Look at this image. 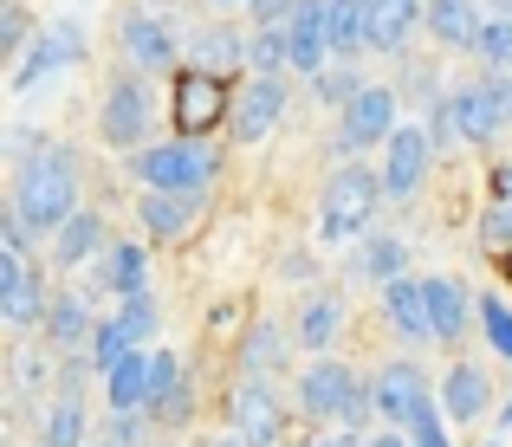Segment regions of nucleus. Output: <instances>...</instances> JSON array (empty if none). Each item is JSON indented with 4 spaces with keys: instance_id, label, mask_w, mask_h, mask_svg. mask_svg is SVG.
<instances>
[{
    "instance_id": "nucleus-1",
    "label": "nucleus",
    "mask_w": 512,
    "mask_h": 447,
    "mask_svg": "<svg viewBox=\"0 0 512 447\" xmlns=\"http://www.w3.org/2000/svg\"><path fill=\"white\" fill-rule=\"evenodd\" d=\"M13 214H20L33 234H59V227L72 221L78 214L72 149H39V156L20 162V175H13Z\"/></svg>"
},
{
    "instance_id": "nucleus-2",
    "label": "nucleus",
    "mask_w": 512,
    "mask_h": 447,
    "mask_svg": "<svg viewBox=\"0 0 512 447\" xmlns=\"http://www.w3.org/2000/svg\"><path fill=\"white\" fill-rule=\"evenodd\" d=\"M130 175L143 188H169V195H208L214 175H221V156H214L201 137H175V143H150L130 156Z\"/></svg>"
},
{
    "instance_id": "nucleus-3",
    "label": "nucleus",
    "mask_w": 512,
    "mask_h": 447,
    "mask_svg": "<svg viewBox=\"0 0 512 447\" xmlns=\"http://www.w3.org/2000/svg\"><path fill=\"white\" fill-rule=\"evenodd\" d=\"M383 169H363V162H344L338 175L325 182V201H318V234L325 240H357L370 234L376 201H383Z\"/></svg>"
},
{
    "instance_id": "nucleus-4",
    "label": "nucleus",
    "mask_w": 512,
    "mask_h": 447,
    "mask_svg": "<svg viewBox=\"0 0 512 447\" xmlns=\"http://www.w3.org/2000/svg\"><path fill=\"white\" fill-rule=\"evenodd\" d=\"M299 402H305V415H325V422H344V428H363L376 415V389H363L357 376L331 357H318L312 370L299 376Z\"/></svg>"
},
{
    "instance_id": "nucleus-5",
    "label": "nucleus",
    "mask_w": 512,
    "mask_h": 447,
    "mask_svg": "<svg viewBox=\"0 0 512 447\" xmlns=\"http://www.w3.org/2000/svg\"><path fill=\"white\" fill-rule=\"evenodd\" d=\"M448 111H454V130H461V143H493V137L512 124V78H506V72L467 78V85H454Z\"/></svg>"
},
{
    "instance_id": "nucleus-6",
    "label": "nucleus",
    "mask_w": 512,
    "mask_h": 447,
    "mask_svg": "<svg viewBox=\"0 0 512 447\" xmlns=\"http://www.w3.org/2000/svg\"><path fill=\"white\" fill-rule=\"evenodd\" d=\"M169 117H175V130H182V137H201L208 124L234 117L221 72H208V65H175V78H169Z\"/></svg>"
},
{
    "instance_id": "nucleus-7",
    "label": "nucleus",
    "mask_w": 512,
    "mask_h": 447,
    "mask_svg": "<svg viewBox=\"0 0 512 447\" xmlns=\"http://www.w3.org/2000/svg\"><path fill=\"white\" fill-rule=\"evenodd\" d=\"M98 137L111 149H130V156L150 149V91H143L137 72L111 78V91H104V104H98Z\"/></svg>"
},
{
    "instance_id": "nucleus-8",
    "label": "nucleus",
    "mask_w": 512,
    "mask_h": 447,
    "mask_svg": "<svg viewBox=\"0 0 512 447\" xmlns=\"http://www.w3.org/2000/svg\"><path fill=\"white\" fill-rule=\"evenodd\" d=\"M227 422L247 447H279L286 441V402H279V389L266 376H247L234 389V402H227Z\"/></svg>"
},
{
    "instance_id": "nucleus-9",
    "label": "nucleus",
    "mask_w": 512,
    "mask_h": 447,
    "mask_svg": "<svg viewBox=\"0 0 512 447\" xmlns=\"http://www.w3.org/2000/svg\"><path fill=\"white\" fill-rule=\"evenodd\" d=\"M389 137H396V91H389V85H363L357 98L344 104L338 149L363 156V149H376V143H389Z\"/></svg>"
},
{
    "instance_id": "nucleus-10",
    "label": "nucleus",
    "mask_w": 512,
    "mask_h": 447,
    "mask_svg": "<svg viewBox=\"0 0 512 447\" xmlns=\"http://www.w3.org/2000/svg\"><path fill=\"white\" fill-rule=\"evenodd\" d=\"M428 169H435V137H428V124H396V137L383 143V188L396 201H409L415 188L428 182Z\"/></svg>"
},
{
    "instance_id": "nucleus-11",
    "label": "nucleus",
    "mask_w": 512,
    "mask_h": 447,
    "mask_svg": "<svg viewBox=\"0 0 512 447\" xmlns=\"http://www.w3.org/2000/svg\"><path fill=\"white\" fill-rule=\"evenodd\" d=\"M72 59H85V26L78 20H52V33H39L33 46L20 52V65H13V91H33V85H46L59 65H72Z\"/></svg>"
},
{
    "instance_id": "nucleus-12",
    "label": "nucleus",
    "mask_w": 512,
    "mask_h": 447,
    "mask_svg": "<svg viewBox=\"0 0 512 447\" xmlns=\"http://www.w3.org/2000/svg\"><path fill=\"white\" fill-rule=\"evenodd\" d=\"M279 117H286V78L260 72L247 91H240L234 117H227V137H234V143H260V137H273V130H279Z\"/></svg>"
},
{
    "instance_id": "nucleus-13",
    "label": "nucleus",
    "mask_w": 512,
    "mask_h": 447,
    "mask_svg": "<svg viewBox=\"0 0 512 447\" xmlns=\"http://www.w3.org/2000/svg\"><path fill=\"white\" fill-rule=\"evenodd\" d=\"M117 39H124L130 72H169L175 52H182V39H175V26L163 20V13H124Z\"/></svg>"
},
{
    "instance_id": "nucleus-14",
    "label": "nucleus",
    "mask_w": 512,
    "mask_h": 447,
    "mask_svg": "<svg viewBox=\"0 0 512 447\" xmlns=\"http://www.w3.org/2000/svg\"><path fill=\"white\" fill-rule=\"evenodd\" d=\"M383 318H389V331L402 337V344H435V305H428V279H389L383 286Z\"/></svg>"
},
{
    "instance_id": "nucleus-15",
    "label": "nucleus",
    "mask_w": 512,
    "mask_h": 447,
    "mask_svg": "<svg viewBox=\"0 0 512 447\" xmlns=\"http://www.w3.org/2000/svg\"><path fill=\"white\" fill-rule=\"evenodd\" d=\"M0 318H7L13 331L46 324V292H39V273L26 266V253H7V247H0Z\"/></svg>"
},
{
    "instance_id": "nucleus-16",
    "label": "nucleus",
    "mask_w": 512,
    "mask_h": 447,
    "mask_svg": "<svg viewBox=\"0 0 512 447\" xmlns=\"http://www.w3.org/2000/svg\"><path fill=\"white\" fill-rule=\"evenodd\" d=\"M286 33H292V72H305V78H318L331 65V0H299L292 7V20H286Z\"/></svg>"
},
{
    "instance_id": "nucleus-17",
    "label": "nucleus",
    "mask_w": 512,
    "mask_h": 447,
    "mask_svg": "<svg viewBox=\"0 0 512 447\" xmlns=\"http://www.w3.org/2000/svg\"><path fill=\"white\" fill-rule=\"evenodd\" d=\"M422 409H428V376L415 370V363H389V370L376 376V415H389L396 428H409Z\"/></svg>"
},
{
    "instance_id": "nucleus-18",
    "label": "nucleus",
    "mask_w": 512,
    "mask_h": 447,
    "mask_svg": "<svg viewBox=\"0 0 512 447\" xmlns=\"http://www.w3.org/2000/svg\"><path fill=\"white\" fill-rule=\"evenodd\" d=\"M428 33L454 52H480L487 13H480V0H428Z\"/></svg>"
},
{
    "instance_id": "nucleus-19",
    "label": "nucleus",
    "mask_w": 512,
    "mask_h": 447,
    "mask_svg": "<svg viewBox=\"0 0 512 447\" xmlns=\"http://www.w3.org/2000/svg\"><path fill=\"white\" fill-rule=\"evenodd\" d=\"M487 402H493V383L480 363H454L441 376V415L448 422H474V415H487Z\"/></svg>"
},
{
    "instance_id": "nucleus-20",
    "label": "nucleus",
    "mask_w": 512,
    "mask_h": 447,
    "mask_svg": "<svg viewBox=\"0 0 512 447\" xmlns=\"http://www.w3.org/2000/svg\"><path fill=\"white\" fill-rule=\"evenodd\" d=\"M195 201H201V195H169V188H143V201H137L143 234H150V240H182V234H188V221H195Z\"/></svg>"
},
{
    "instance_id": "nucleus-21",
    "label": "nucleus",
    "mask_w": 512,
    "mask_h": 447,
    "mask_svg": "<svg viewBox=\"0 0 512 447\" xmlns=\"http://www.w3.org/2000/svg\"><path fill=\"white\" fill-rule=\"evenodd\" d=\"M104 396H111V409H150V357H143V350H124V357L104 370Z\"/></svg>"
},
{
    "instance_id": "nucleus-22",
    "label": "nucleus",
    "mask_w": 512,
    "mask_h": 447,
    "mask_svg": "<svg viewBox=\"0 0 512 447\" xmlns=\"http://www.w3.org/2000/svg\"><path fill=\"white\" fill-rule=\"evenodd\" d=\"M376 13V52H402L415 26H428V0H370Z\"/></svg>"
},
{
    "instance_id": "nucleus-23",
    "label": "nucleus",
    "mask_w": 512,
    "mask_h": 447,
    "mask_svg": "<svg viewBox=\"0 0 512 447\" xmlns=\"http://www.w3.org/2000/svg\"><path fill=\"white\" fill-rule=\"evenodd\" d=\"M98 247H104V214H85V208H78L72 221L52 234V260H59L65 273H78V266H85Z\"/></svg>"
},
{
    "instance_id": "nucleus-24",
    "label": "nucleus",
    "mask_w": 512,
    "mask_h": 447,
    "mask_svg": "<svg viewBox=\"0 0 512 447\" xmlns=\"http://www.w3.org/2000/svg\"><path fill=\"white\" fill-rule=\"evenodd\" d=\"M150 409H156V422H182L188 415V383H182L175 350H156L150 357Z\"/></svg>"
},
{
    "instance_id": "nucleus-25",
    "label": "nucleus",
    "mask_w": 512,
    "mask_h": 447,
    "mask_svg": "<svg viewBox=\"0 0 512 447\" xmlns=\"http://www.w3.org/2000/svg\"><path fill=\"white\" fill-rule=\"evenodd\" d=\"M247 46H253V39H240L227 20H214V26H201V33H195V65H208V72L227 78V72L247 65Z\"/></svg>"
},
{
    "instance_id": "nucleus-26",
    "label": "nucleus",
    "mask_w": 512,
    "mask_h": 447,
    "mask_svg": "<svg viewBox=\"0 0 512 447\" xmlns=\"http://www.w3.org/2000/svg\"><path fill=\"white\" fill-rule=\"evenodd\" d=\"M331 46H338V59L376 46V13H370V0H331Z\"/></svg>"
},
{
    "instance_id": "nucleus-27",
    "label": "nucleus",
    "mask_w": 512,
    "mask_h": 447,
    "mask_svg": "<svg viewBox=\"0 0 512 447\" xmlns=\"http://www.w3.org/2000/svg\"><path fill=\"white\" fill-rule=\"evenodd\" d=\"M91 311H85V298H72V292H59V298H46V337L59 350H72V344H91Z\"/></svg>"
},
{
    "instance_id": "nucleus-28",
    "label": "nucleus",
    "mask_w": 512,
    "mask_h": 447,
    "mask_svg": "<svg viewBox=\"0 0 512 447\" xmlns=\"http://www.w3.org/2000/svg\"><path fill=\"white\" fill-rule=\"evenodd\" d=\"M402 273H409V247H402V240H389V234H363V247H357V279L389 286V279H402Z\"/></svg>"
},
{
    "instance_id": "nucleus-29",
    "label": "nucleus",
    "mask_w": 512,
    "mask_h": 447,
    "mask_svg": "<svg viewBox=\"0 0 512 447\" xmlns=\"http://www.w3.org/2000/svg\"><path fill=\"white\" fill-rule=\"evenodd\" d=\"M428 305H435V344H454V337H467V292L454 286L448 273L428 279Z\"/></svg>"
},
{
    "instance_id": "nucleus-30",
    "label": "nucleus",
    "mask_w": 512,
    "mask_h": 447,
    "mask_svg": "<svg viewBox=\"0 0 512 447\" xmlns=\"http://www.w3.org/2000/svg\"><path fill=\"white\" fill-rule=\"evenodd\" d=\"M98 273H104V286L117 298H137V292H150V253L143 247H111V260H104Z\"/></svg>"
},
{
    "instance_id": "nucleus-31",
    "label": "nucleus",
    "mask_w": 512,
    "mask_h": 447,
    "mask_svg": "<svg viewBox=\"0 0 512 447\" xmlns=\"http://www.w3.org/2000/svg\"><path fill=\"white\" fill-rule=\"evenodd\" d=\"M338 331H344V305H338V298H312V305L299 311V344L305 350H331Z\"/></svg>"
},
{
    "instance_id": "nucleus-32",
    "label": "nucleus",
    "mask_w": 512,
    "mask_h": 447,
    "mask_svg": "<svg viewBox=\"0 0 512 447\" xmlns=\"http://www.w3.org/2000/svg\"><path fill=\"white\" fill-rule=\"evenodd\" d=\"M39 447H85V409H78V396H59L46 409V435Z\"/></svg>"
},
{
    "instance_id": "nucleus-33",
    "label": "nucleus",
    "mask_w": 512,
    "mask_h": 447,
    "mask_svg": "<svg viewBox=\"0 0 512 447\" xmlns=\"http://www.w3.org/2000/svg\"><path fill=\"white\" fill-rule=\"evenodd\" d=\"M247 65H253V72H286V65H292V33H286V26H260L253 46H247Z\"/></svg>"
},
{
    "instance_id": "nucleus-34",
    "label": "nucleus",
    "mask_w": 512,
    "mask_h": 447,
    "mask_svg": "<svg viewBox=\"0 0 512 447\" xmlns=\"http://www.w3.org/2000/svg\"><path fill=\"white\" fill-rule=\"evenodd\" d=\"M240 357H247V370H279V363H286V331H273V324H253L247 344H240Z\"/></svg>"
},
{
    "instance_id": "nucleus-35",
    "label": "nucleus",
    "mask_w": 512,
    "mask_h": 447,
    "mask_svg": "<svg viewBox=\"0 0 512 447\" xmlns=\"http://www.w3.org/2000/svg\"><path fill=\"white\" fill-rule=\"evenodd\" d=\"M480 59L493 72L512 78V13H487V33H480Z\"/></svg>"
},
{
    "instance_id": "nucleus-36",
    "label": "nucleus",
    "mask_w": 512,
    "mask_h": 447,
    "mask_svg": "<svg viewBox=\"0 0 512 447\" xmlns=\"http://www.w3.org/2000/svg\"><path fill=\"white\" fill-rule=\"evenodd\" d=\"M357 91H363V72H344V65H325V72H318V78H312V98H325V104H338V111H344V104H350V98H357Z\"/></svg>"
},
{
    "instance_id": "nucleus-37",
    "label": "nucleus",
    "mask_w": 512,
    "mask_h": 447,
    "mask_svg": "<svg viewBox=\"0 0 512 447\" xmlns=\"http://www.w3.org/2000/svg\"><path fill=\"white\" fill-rule=\"evenodd\" d=\"M124 350H137V344H130V331H124V324H117V318H104L98 331H91V363H98V376L111 370V363L124 357Z\"/></svg>"
},
{
    "instance_id": "nucleus-38",
    "label": "nucleus",
    "mask_w": 512,
    "mask_h": 447,
    "mask_svg": "<svg viewBox=\"0 0 512 447\" xmlns=\"http://www.w3.org/2000/svg\"><path fill=\"white\" fill-rule=\"evenodd\" d=\"M33 20H26V7H20V0H7V7H0V52H7V59H13V52H26V46H33Z\"/></svg>"
},
{
    "instance_id": "nucleus-39",
    "label": "nucleus",
    "mask_w": 512,
    "mask_h": 447,
    "mask_svg": "<svg viewBox=\"0 0 512 447\" xmlns=\"http://www.w3.org/2000/svg\"><path fill=\"white\" fill-rule=\"evenodd\" d=\"M480 324H487L493 350H500V357H512V305H506V298H480Z\"/></svg>"
},
{
    "instance_id": "nucleus-40",
    "label": "nucleus",
    "mask_w": 512,
    "mask_h": 447,
    "mask_svg": "<svg viewBox=\"0 0 512 447\" xmlns=\"http://www.w3.org/2000/svg\"><path fill=\"white\" fill-rule=\"evenodd\" d=\"M117 324H124V331H130V344H143V337L156 331V298H150V292L124 298V311H117Z\"/></svg>"
},
{
    "instance_id": "nucleus-41",
    "label": "nucleus",
    "mask_w": 512,
    "mask_h": 447,
    "mask_svg": "<svg viewBox=\"0 0 512 447\" xmlns=\"http://www.w3.org/2000/svg\"><path fill=\"white\" fill-rule=\"evenodd\" d=\"M409 441H415V447H448V435H441V415H435V402H428V409L409 422Z\"/></svg>"
},
{
    "instance_id": "nucleus-42",
    "label": "nucleus",
    "mask_w": 512,
    "mask_h": 447,
    "mask_svg": "<svg viewBox=\"0 0 512 447\" xmlns=\"http://www.w3.org/2000/svg\"><path fill=\"white\" fill-rule=\"evenodd\" d=\"M480 234H487V247H506L512 253V208H506V201H493V208H487V227H480Z\"/></svg>"
},
{
    "instance_id": "nucleus-43",
    "label": "nucleus",
    "mask_w": 512,
    "mask_h": 447,
    "mask_svg": "<svg viewBox=\"0 0 512 447\" xmlns=\"http://www.w3.org/2000/svg\"><path fill=\"white\" fill-rule=\"evenodd\" d=\"M111 441H117V447H137V441H143V415H137V409H117V415H111Z\"/></svg>"
},
{
    "instance_id": "nucleus-44",
    "label": "nucleus",
    "mask_w": 512,
    "mask_h": 447,
    "mask_svg": "<svg viewBox=\"0 0 512 447\" xmlns=\"http://www.w3.org/2000/svg\"><path fill=\"white\" fill-rule=\"evenodd\" d=\"M247 7H253V20H260V26H286L299 0H247Z\"/></svg>"
},
{
    "instance_id": "nucleus-45",
    "label": "nucleus",
    "mask_w": 512,
    "mask_h": 447,
    "mask_svg": "<svg viewBox=\"0 0 512 447\" xmlns=\"http://www.w3.org/2000/svg\"><path fill=\"white\" fill-rule=\"evenodd\" d=\"M493 195H500L506 208H512V162H500V169H493Z\"/></svg>"
},
{
    "instance_id": "nucleus-46",
    "label": "nucleus",
    "mask_w": 512,
    "mask_h": 447,
    "mask_svg": "<svg viewBox=\"0 0 512 447\" xmlns=\"http://www.w3.org/2000/svg\"><path fill=\"white\" fill-rule=\"evenodd\" d=\"M363 447H415V441H402V435H370Z\"/></svg>"
},
{
    "instance_id": "nucleus-47",
    "label": "nucleus",
    "mask_w": 512,
    "mask_h": 447,
    "mask_svg": "<svg viewBox=\"0 0 512 447\" xmlns=\"http://www.w3.org/2000/svg\"><path fill=\"white\" fill-rule=\"evenodd\" d=\"M325 447H363V435H338V441H325Z\"/></svg>"
},
{
    "instance_id": "nucleus-48",
    "label": "nucleus",
    "mask_w": 512,
    "mask_h": 447,
    "mask_svg": "<svg viewBox=\"0 0 512 447\" xmlns=\"http://www.w3.org/2000/svg\"><path fill=\"white\" fill-rule=\"evenodd\" d=\"M214 447H247V441H240V435H234V441H214Z\"/></svg>"
},
{
    "instance_id": "nucleus-49",
    "label": "nucleus",
    "mask_w": 512,
    "mask_h": 447,
    "mask_svg": "<svg viewBox=\"0 0 512 447\" xmlns=\"http://www.w3.org/2000/svg\"><path fill=\"white\" fill-rule=\"evenodd\" d=\"M500 422H506V428H512V402H506V415H500Z\"/></svg>"
},
{
    "instance_id": "nucleus-50",
    "label": "nucleus",
    "mask_w": 512,
    "mask_h": 447,
    "mask_svg": "<svg viewBox=\"0 0 512 447\" xmlns=\"http://www.w3.org/2000/svg\"><path fill=\"white\" fill-rule=\"evenodd\" d=\"M221 7H234V0H221Z\"/></svg>"
},
{
    "instance_id": "nucleus-51",
    "label": "nucleus",
    "mask_w": 512,
    "mask_h": 447,
    "mask_svg": "<svg viewBox=\"0 0 512 447\" xmlns=\"http://www.w3.org/2000/svg\"><path fill=\"white\" fill-rule=\"evenodd\" d=\"M487 447H500V441H487Z\"/></svg>"
},
{
    "instance_id": "nucleus-52",
    "label": "nucleus",
    "mask_w": 512,
    "mask_h": 447,
    "mask_svg": "<svg viewBox=\"0 0 512 447\" xmlns=\"http://www.w3.org/2000/svg\"><path fill=\"white\" fill-rule=\"evenodd\" d=\"M104 447H117V441H104Z\"/></svg>"
},
{
    "instance_id": "nucleus-53",
    "label": "nucleus",
    "mask_w": 512,
    "mask_h": 447,
    "mask_svg": "<svg viewBox=\"0 0 512 447\" xmlns=\"http://www.w3.org/2000/svg\"><path fill=\"white\" fill-rule=\"evenodd\" d=\"M506 266H512V253H506Z\"/></svg>"
},
{
    "instance_id": "nucleus-54",
    "label": "nucleus",
    "mask_w": 512,
    "mask_h": 447,
    "mask_svg": "<svg viewBox=\"0 0 512 447\" xmlns=\"http://www.w3.org/2000/svg\"><path fill=\"white\" fill-rule=\"evenodd\" d=\"M318 447H325V441H318Z\"/></svg>"
}]
</instances>
